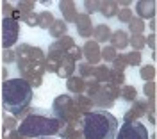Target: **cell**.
Here are the masks:
<instances>
[{
  "mask_svg": "<svg viewBox=\"0 0 157 139\" xmlns=\"http://www.w3.org/2000/svg\"><path fill=\"white\" fill-rule=\"evenodd\" d=\"M21 21L27 25V27H36L38 25V14L32 11V13H27V14H23L21 16Z\"/></svg>",
  "mask_w": 157,
  "mask_h": 139,
  "instance_id": "74e56055",
  "label": "cell"
},
{
  "mask_svg": "<svg viewBox=\"0 0 157 139\" xmlns=\"http://www.w3.org/2000/svg\"><path fill=\"white\" fill-rule=\"evenodd\" d=\"M116 18H118V21H121V23H128V21L134 18V13H132L130 7H127V9H118Z\"/></svg>",
  "mask_w": 157,
  "mask_h": 139,
  "instance_id": "e575fe53",
  "label": "cell"
},
{
  "mask_svg": "<svg viewBox=\"0 0 157 139\" xmlns=\"http://www.w3.org/2000/svg\"><path fill=\"white\" fill-rule=\"evenodd\" d=\"M80 132L84 139H114L118 132V119L105 109H93L82 116Z\"/></svg>",
  "mask_w": 157,
  "mask_h": 139,
  "instance_id": "7a4b0ae2",
  "label": "cell"
},
{
  "mask_svg": "<svg viewBox=\"0 0 157 139\" xmlns=\"http://www.w3.org/2000/svg\"><path fill=\"white\" fill-rule=\"evenodd\" d=\"M118 98H120V88L113 84H100L98 91L91 96V102L95 107H113Z\"/></svg>",
  "mask_w": 157,
  "mask_h": 139,
  "instance_id": "5b68a950",
  "label": "cell"
},
{
  "mask_svg": "<svg viewBox=\"0 0 157 139\" xmlns=\"http://www.w3.org/2000/svg\"><path fill=\"white\" fill-rule=\"evenodd\" d=\"M128 45L132 47L134 52H141V50L145 48V36H139V34L128 36Z\"/></svg>",
  "mask_w": 157,
  "mask_h": 139,
  "instance_id": "f1b7e54d",
  "label": "cell"
},
{
  "mask_svg": "<svg viewBox=\"0 0 157 139\" xmlns=\"http://www.w3.org/2000/svg\"><path fill=\"white\" fill-rule=\"evenodd\" d=\"M75 70H77V62H75V61L71 59L68 54H66L63 59L59 61L57 71H56V73H57L61 79H70V77L75 73Z\"/></svg>",
  "mask_w": 157,
  "mask_h": 139,
  "instance_id": "5bb4252c",
  "label": "cell"
},
{
  "mask_svg": "<svg viewBox=\"0 0 157 139\" xmlns=\"http://www.w3.org/2000/svg\"><path fill=\"white\" fill-rule=\"evenodd\" d=\"M114 139H150V136L141 121H123Z\"/></svg>",
  "mask_w": 157,
  "mask_h": 139,
  "instance_id": "8992f818",
  "label": "cell"
},
{
  "mask_svg": "<svg viewBox=\"0 0 157 139\" xmlns=\"http://www.w3.org/2000/svg\"><path fill=\"white\" fill-rule=\"evenodd\" d=\"M147 112H148L147 100H139V98H137L136 102H132V107L125 112L123 121H139V118L147 116Z\"/></svg>",
  "mask_w": 157,
  "mask_h": 139,
  "instance_id": "30bf717a",
  "label": "cell"
},
{
  "mask_svg": "<svg viewBox=\"0 0 157 139\" xmlns=\"http://www.w3.org/2000/svg\"><path fill=\"white\" fill-rule=\"evenodd\" d=\"M127 25H128V32H130L132 36H134V34H139V36H141V34L145 32V27H147V23L141 20V18H137V16H134Z\"/></svg>",
  "mask_w": 157,
  "mask_h": 139,
  "instance_id": "4316f807",
  "label": "cell"
},
{
  "mask_svg": "<svg viewBox=\"0 0 157 139\" xmlns=\"http://www.w3.org/2000/svg\"><path fill=\"white\" fill-rule=\"evenodd\" d=\"M57 61L50 59V57H45V62H43V66H45V71H50V73H56L57 71Z\"/></svg>",
  "mask_w": 157,
  "mask_h": 139,
  "instance_id": "b9f144b4",
  "label": "cell"
},
{
  "mask_svg": "<svg viewBox=\"0 0 157 139\" xmlns=\"http://www.w3.org/2000/svg\"><path fill=\"white\" fill-rule=\"evenodd\" d=\"M82 57H86V62H88L89 66L98 64L102 61L100 59V45H98L97 41L88 39L84 43V47H82Z\"/></svg>",
  "mask_w": 157,
  "mask_h": 139,
  "instance_id": "8fae6325",
  "label": "cell"
},
{
  "mask_svg": "<svg viewBox=\"0 0 157 139\" xmlns=\"http://www.w3.org/2000/svg\"><path fill=\"white\" fill-rule=\"evenodd\" d=\"M54 14L50 13V11H41V13H38V27L39 29H45V30H48L50 29V25L54 23Z\"/></svg>",
  "mask_w": 157,
  "mask_h": 139,
  "instance_id": "484cf974",
  "label": "cell"
},
{
  "mask_svg": "<svg viewBox=\"0 0 157 139\" xmlns=\"http://www.w3.org/2000/svg\"><path fill=\"white\" fill-rule=\"evenodd\" d=\"M91 70H93V66H89L88 62H78V75L77 77H80V79H89L91 77Z\"/></svg>",
  "mask_w": 157,
  "mask_h": 139,
  "instance_id": "8d00e7d4",
  "label": "cell"
},
{
  "mask_svg": "<svg viewBox=\"0 0 157 139\" xmlns=\"http://www.w3.org/2000/svg\"><path fill=\"white\" fill-rule=\"evenodd\" d=\"M16 59H27L30 62H45V54L39 47L29 45V43H21L14 48Z\"/></svg>",
  "mask_w": 157,
  "mask_h": 139,
  "instance_id": "9c48e42d",
  "label": "cell"
},
{
  "mask_svg": "<svg viewBox=\"0 0 157 139\" xmlns=\"http://www.w3.org/2000/svg\"><path fill=\"white\" fill-rule=\"evenodd\" d=\"M111 34H113V30H111V27L109 25H105V23H98V25H95L93 27V41H97L98 45L100 43H107L109 38H111Z\"/></svg>",
  "mask_w": 157,
  "mask_h": 139,
  "instance_id": "e0dca14e",
  "label": "cell"
},
{
  "mask_svg": "<svg viewBox=\"0 0 157 139\" xmlns=\"http://www.w3.org/2000/svg\"><path fill=\"white\" fill-rule=\"evenodd\" d=\"M68 55H70L73 61H75V62H80V59H82V47L73 45V47L68 50Z\"/></svg>",
  "mask_w": 157,
  "mask_h": 139,
  "instance_id": "60d3db41",
  "label": "cell"
},
{
  "mask_svg": "<svg viewBox=\"0 0 157 139\" xmlns=\"http://www.w3.org/2000/svg\"><path fill=\"white\" fill-rule=\"evenodd\" d=\"M13 11H14V6L11 2H2V14H4V18H11Z\"/></svg>",
  "mask_w": 157,
  "mask_h": 139,
  "instance_id": "7bdbcfd3",
  "label": "cell"
},
{
  "mask_svg": "<svg viewBox=\"0 0 157 139\" xmlns=\"http://www.w3.org/2000/svg\"><path fill=\"white\" fill-rule=\"evenodd\" d=\"M84 7H86V14H91V13H98V7H100V2L98 0H86L84 2Z\"/></svg>",
  "mask_w": 157,
  "mask_h": 139,
  "instance_id": "ab89813d",
  "label": "cell"
},
{
  "mask_svg": "<svg viewBox=\"0 0 157 139\" xmlns=\"http://www.w3.org/2000/svg\"><path fill=\"white\" fill-rule=\"evenodd\" d=\"M2 75H4V79L7 80V68H4V71H2Z\"/></svg>",
  "mask_w": 157,
  "mask_h": 139,
  "instance_id": "7dc6e473",
  "label": "cell"
},
{
  "mask_svg": "<svg viewBox=\"0 0 157 139\" xmlns=\"http://www.w3.org/2000/svg\"><path fill=\"white\" fill-rule=\"evenodd\" d=\"M2 121H4V123H2V127H4V130H6V132H7V130H16V127H18V121H16V118H14V116H11V114H7V112H6V114H4V119H2Z\"/></svg>",
  "mask_w": 157,
  "mask_h": 139,
  "instance_id": "1f68e13d",
  "label": "cell"
},
{
  "mask_svg": "<svg viewBox=\"0 0 157 139\" xmlns=\"http://www.w3.org/2000/svg\"><path fill=\"white\" fill-rule=\"evenodd\" d=\"M98 13H100L104 18H113V16H116V13H118L116 2H114V0H105V2H100Z\"/></svg>",
  "mask_w": 157,
  "mask_h": 139,
  "instance_id": "7402d4cb",
  "label": "cell"
},
{
  "mask_svg": "<svg viewBox=\"0 0 157 139\" xmlns=\"http://www.w3.org/2000/svg\"><path fill=\"white\" fill-rule=\"evenodd\" d=\"M125 71H120V70H114V68H109V84L116 86V88H121L125 86Z\"/></svg>",
  "mask_w": 157,
  "mask_h": 139,
  "instance_id": "cb8c5ba5",
  "label": "cell"
},
{
  "mask_svg": "<svg viewBox=\"0 0 157 139\" xmlns=\"http://www.w3.org/2000/svg\"><path fill=\"white\" fill-rule=\"evenodd\" d=\"M32 7H36L34 0H20L18 4H16V9L21 13V16L27 14V13H32Z\"/></svg>",
  "mask_w": 157,
  "mask_h": 139,
  "instance_id": "4dcf8cb0",
  "label": "cell"
},
{
  "mask_svg": "<svg viewBox=\"0 0 157 139\" xmlns=\"http://www.w3.org/2000/svg\"><path fill=\"white\" fill-rule=\"evenodd\" d=\"M54 118L59 119L63 125H78L82 123V114L77 111L73 98L70 95H59L52 103Z\"/></svg>",
  "mask_w": 157,
  "mask_h": 139,
  "instance_id": "277c9868",
  "label": "cell"
},
{
  "mask_svg": "<svg viewBox=\"0 0 157 139\" xmlns=\"http://www.w3.org/2000/svg\"><path fill=\"white\" fill-rule=\"evenodd\" d=\"M150 30H152L150 34H155V18H154V20H150Z\"/></svg>",
  "mask_w": 157,
  "mask_h": 139,
  "instance_id": "bcb514c9",
  "label": "cell"
},
{
  "mask_svg": "<svg viewBox=\"0 0 157 139\" xmlns=\"http://www.w3.org/2000/svg\"><path fill=\"white\" fill-rule=\"evenodd\" d=\"M116 55H118V52L111 45H105L104 48H100V59H104L105 62H113Z\"/></svg>",
  "mask_w": 157,
  "mask_h": 139,
  "instance_id": "f546056e",
  "label": "cell"
},
{
  "mask_svg": "<svg viewBox=\"0 0 157 139\" xmlns=\"http://www.w3.org/2000/svg\"><path fill=\"white\" fill-rule=\"evenodd\" d=\"M145 45H148L150 50L154 52V50L157 48V36H155V34H150L148 38H145Z\"/></svg>",
  "mask_w": 157,
  "mask_h": 139,
  "instance_id": "ee69618b",
  "label": "cell"
},
{
  "mask_svg": "<svg viewBox=\"0 0 157 139\" xmlns=\"http://www.w3.org/2000/svg\"><path fill=\"white\" fill-rule=\"evenodd\" d=\"M147 118H148V121H150L152 125H155V123H157V121H155V111H148Z\"/></svg>",
  "mask_w": 157,
  "mask_h": 139,
  "instance_id": "f6af8a7d",
  "label": "cell"
},
{
  "mask_svg": "<svg viewBox=\"0 0 157 139\" xmlns=\"http://www.w3.org/2000/svg\"><path fill=\"white\" fill-rule=\"evenodd\" d=\"M43 139H56V137H43Z\"/></svg>",
  "mask_w": 157,
  "mask_h": 139,
  "instance_id": "c3c4849f",
  "label": "cell"
},
{
  "mask_svg": "<svg viewBox=\"0 0 157 139\" xmlns=\"http://www.w3.org/2000/svg\"><path fill=\"white\" fill-rule=\"evenodd\" d=\"M139 77L145 80V82H150V80L155 79V66L154 64H143L139 68Z\"/></svg>",
  "mask_w": 157,
  "mask_h": 139,
  "instance_id": "83f0119b",
  "label": "cell"
},
{
  "mask_svg": "<svg viewBox=\"0 0 157 139\" xmlns=\"http://www.w3.org/2000/svg\"><path fill=\"white\" fill-rule=\"evenodd\" d=\"M125 57H127V64L128 66H139L141 64V61H143V55H141V52H128L125 54Z\"/></svg>",
  "mask_w": 157,
  "mask_h": 139,
  "instance_id": "d6a6232c",
  "label": "cell"
},
{
  "mask_svg": "<svg viewBox=\"0 0 157 139\" xmlns=\"http://www.w3.org/2000/svg\"><path fill=\"white\" fill-rule=\"evenodd\" d=\"M127 57H125V54H118L116 57H114V61H113V68L114 70H120V71H125V68H127Z\"/></svg>",
  "mask_w": 157,
  "mask_h": 139,
  "instance_id": "d590c367",
  "label": "cell"
},
{
  "mask_svg": "<svg viewBox=\"0 0 157 139\" xmlns=\"http://www.w3.org/2000/svg\"><path fill=\"white\" fill-rule=\"evenodd\" d=\"M63 129V123L56 119L50 114H45L41 111H34V112H29L25 118L21 119L16 127V132H18L21 137H50V136H57Z\"/></svg>",
  "mask_w": 157,
  "mask_h": 139,
  "instance_id": "3957f363",
  "label": "cell"
},
{
  "mask_svg": "<svg viewBox=\"0 0 157 139\" xmlns=\"http://www.w3.org/2000/svg\"><path fill=\"white\" fill-rule=\"evenodd\" d=\"M2 61H4V64H11V62H14V61H16V54H14V50L13 48H4V52H2Z\"/></svg>",
  "mask_w": 157,
  "mask_h": 139,
  "instance_id": "f35d334b",
  "label": "cell"
},
{
  "mask_svg": "<svg viewBox=\"0 0 157 139\" xmlns=\"http://www.w3.org/2000/svg\"><path fill=\"white\" fill-rule=\"evenodd\" d=\"M120 98L128 102V103H132V102L137 100V89L134 86H127V84H125V86L120 88Z\"/></svg>",
  "mask_w": 157,
  "mask_h": 139,
  "instance_id": "d4e9b609",
  "label": "cell"
},
{
  "mask_svg": "<svg viewBox=\"0 0 157 139\" xmlns=\"http://www.w3.org/2000/svg\"><path fill=\"white\" fill-rule=\"evenodd\" d=\"M32 88L21 79H7L2 82V107L11 116H23L32 102Z\"/></svg>",
  "mask_w": 157,
  "mask_h": 139,
  "instance_id": "6da1fadb",
  "label": "cell"
},
{
  "mask_svg": "<svg viewBox=\"0 0 157 139\" xmlns=\"http://www.w3.org/2000/svg\"><path fill=\"white\" fill-rule=\"evenodd\" d=\"M73 103H75V107H77V111L84 116V114H88V112H91L93 111V102H91V98H88L86 95H77L75 98H73Z\"/></svg>",
  "mask_w": 157,
  "mask_h": 139,
  "instance_id": "d6986e66",
  "label": "cell"
},
{
  "mask_svg": "<svg viewBox=\"0 0 157 139\" xmlns=\"http://www.w3.org/2000/svg\"><path fill=\"white\" fill-rule=\"evenodd\" d=\"M59 134H61L63 139H84L78 125H63Z\"/></svg>",
  "mask_w": 157,
  "mask_h": 139,
  "instance_id": "603a6c76",
  "label": "cell"
},
{
  "mask_svg": "<svg viewBox=\"0 0 157 139\" xmlns=\"http://www.w3.org/2000/svg\"><path fill=\"white\" fill-rule=\"evenodd\" d=\"M111 47L116 50H125L128 47V32L123 29H118V30H113V34H111Z\"/></svg>",
  "mask_w": 157,
  "mask_h": 139,
  "instance_id": "2e32d148",
  "label": "cell"
},
{
  "mask_svg": "<svg viewBox=\"0 0 157 139\" xmlns=\"http://www.w3.org/2000/svg\"><path fill=\"white\" fill-rule=\"evenodd\" d=\"M155 2L154 0H137L136 2V13L137 18L141 20H154L155 18Z\"/></svg>",
  "mask_w": 157,
  "mask_h": 139,
  "instance_id": "4fadbf2b",
  "label": "cell"
},
{
  "mask_svg": "<svg viewBox=\"0 0 157 139\" xmlns=\"http://www.w3.org/2000/svg\"><path fill=\"white\" fill-rule=\"evenodd\" d=\"M75 27H77V32L80 38H84V39L91 38V34H93V21H91V16H88L86 13H78L77 14Z\"/></svg>",
  "mask_w": 157,
  "mask_h": 139,
  "instance_id": "7c38bea8",
  "label": "cell"
},
{
  "mask_svg": "<svg viewBox=\"0 0 157 139\" xmlns=\"http://www.w3.org/2000/svg\"><path fill=\"white\" fill-rule=\"evenodd\" d=\"M20 36V23L13 18H4L2 20V47L4 48H13L18 43Z\"/></svg>",
  "mask_w": 157,
  "mask_h": 139,
  "instance_id": "52a82bcc",
  "label": "cell"
},
{
  "mask_svg": "<svg viewBox=\"0 0 157 139\" xmlns=\"http://www.w3.org/2000/svg\"><path fill=\"white\" fill-rule=\"evenodd\" d=\"M155 91H157V84H155V80H150V82H145V86H143V93H145V96H147V100L155 98Z\"/></svg>",
  "mask_w": 157,
  "mask_h": 139,
  "instance_id": "836d02e7",
  "label": "cell"
},
{
  "mask_svg": "<svg viewBox=\"0 0 157 139\" xmlns=\"http://www.w3.org/2000/svg\"><path fill=\"white\" fill-rule=\"evenodd\" d=\"M66 88H68L70 93L84 95V91H86V80L77 77V75H71L70 79H66Z\"/></svg>",
  "mask_w": 157,
  "mask_h": 139,
  "instance_id": "ac0fdd59",
  "label": "cell"
},
{
  "mask_svg": "<svg viewBox=\"0 0 157 139\" xmlns=\"http://www.w3.org/2000/svg\"><path fill=\"white\" fill-rule=\"evenodd\" d=\"M91 77L97 80L98 84H109V68L105 64H97L91 70Z\"/></svg>",
  "mask_w": 157,
  "mask_h": 139,
  "instance_id": "ffe728a7",
  "label": "cell"
},
{
  "mask_svg": "<svg viewBox=\"0 0 157 139\" xmlns=\"http://www.w3.org/2000/svg\"><path fill=\"white\" fill-rule=\"evenodd\" d=\"M59 11H61V14H63V21L68 25V23H75L77 20V7H75V2H71V0H61L59 2Z\"/></svg>",
  "mask_w": 157,
  "mask_h": 139,
  "instance_id": "9a60e30c",
  "label": "cell"
},
{
  "mask_svg": "<svg viewBox=\"0 0 157 139\" xmlns=\"http://www.w3.org/2000/svg\"><path fill=\"white\" fill-rule=\"evenodd\" d=\"M48 34L52 36V38L59 39V38H63V36L68 34V25H66L63 20H54V23L50 25V29H48Z\"/></svg>",
  "mask_w": 157,
  "mask_h": 139,
  "instance_id": "44dd1931",
  "label": "cell"
},
{
  "mask_svg": "<svg viewBox=\"0 0 157 139\" xmlns=\"http://www.w3.org/2000/svg\"><path fill=\"white\" fill-rule=\"evenodd\" d=\"M75 45V41H73V38L71 36H63V38H59V39H56L52 45H50V48H48V55L47 57H50V59H54V61H61L66 54H68V50L71 48Z\"/></svg>",
  "mask_w": 157,
  "mask_h": 139,
  "instance_id": "ba28073f",
  "label": "cell"
}]
</instances>
